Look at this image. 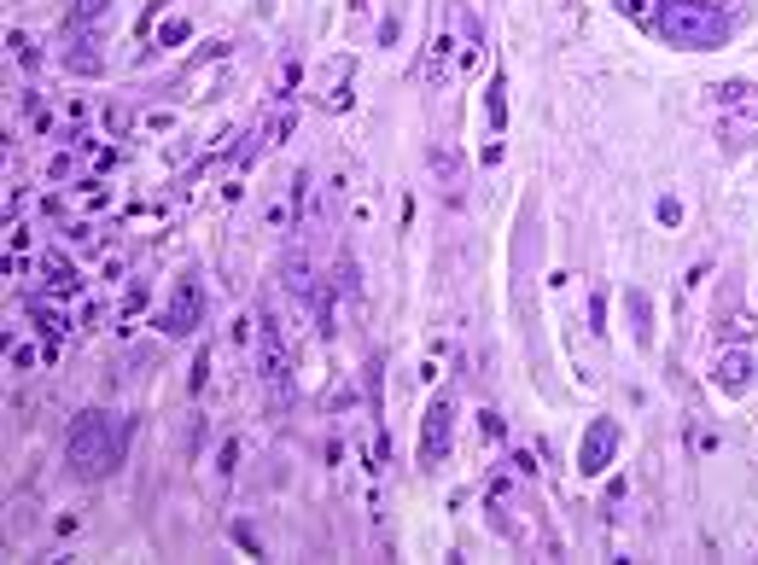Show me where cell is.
Returning a JSON list of instances; mask_svg holds the SVG:
<instances>
[{"label": "cell", "instance_id": "obj_1", "mask_svg": "<svg viewBox=\"0 0 758 565\" xmlns=\"http://www.w3.org/2000/svg\"><path fill=\"white\" fill-rule=\"evenodd\" d=\"M123 449H129V426H123L117 414H105V408L76 414L70 432H65V466L76 478H105V472H117V466H123Z\"/></svg>", "mask_w": 758, "mask_h": 565}, {"label": "cell", "instance_id": "obj_2", "mask_svg": "<svg viewBox=\"0 0 758 565\" xmlns=\"http://www.w3.org/2000/svg\"><path fill=\"white\" fill-rule=\"evenodd\" d=\"M654 30L683 47V53H706V47H724L729 41V18L712 6V0H671L665 12L654 18Z\"/></svg>", "mask_w": 758, "mask_h": 565}, {"label": "cell", "instance_id": "obj_3", "mask_svg": "<svg viewBox=\"0 0 758 565\" xmlns=\"http://www.w3.org/2000/svg\"><path fill=\"white\" fill-rule=\"evenodd\" d=\"M718 129L741 146V140H758V88L753 82H729L718 88Z\"/></svg>", "mask_w": 758, "mask_h": 565}, {"label": "cell", "instance_id": "obj_4", "mask_svg": "<svg viewBox=\"0 0 758 565\" xmlns=\"http://www.w3.org/2000/svg\"><path fill=\"white\" fill-rule=\"evenodd\" d=\"M205 321V286L187 274V280H175V292H170V303H164V315H158V327L170 338H181V333H193Z\"/></svg>", "mask_w": 758, "mask_h": 565}, {"label": "cell", "instance_id": "obj_5", "mask_svg": "<svg viewBox=\"0 0 758 565\" xmlns=\"http://www.w3.org/2000/svg\"><path fill=\"white\" fill-rule=\"evenodd\" d=\"M613 455H619V420H589L584 449H578V472L584 478H601Z\"/></svg>", "mask_w": 758, "mask_h": 565}, {"label": "cell", "instance_id": "obj_6", "mask_svg": "<svg viewBox=\"0 0 758 565\" xmlns=\"http://www.w3.org/2000/svg\"><path fill=\"white\" fill-rule=\"evenodd\" d=\"M449 455V397H438L420 420V466H438Z\"/></svg>", "mask_w": 758, "mask_h": 565}, {"label": "cell", "instance_id": "obj_7", "mask_svg": "<svg viewBox=\"0 0 758 565\" xmlns=\"http://www.w3.org/2000/svg\"><path fill=\"white\" fill-rule=\"evenodd\" d=\"M747 373H753V356L747 350H729L724 362H718V385L724 391H747Z\"/></svg>", "mask_w": 758, "mask_h": 565}, {"label": "cell", "instance_id": "obj_8", "mask_svg": "<svg viewBox=\"0 0 758 565\" xmlns=\"http://www.w3.org/2000/svg\"><path fill=\"white\" fill-rule=\"evenodd\" d=\"M624 309H630V321H636V344H654V309L642 292H624Z\"/></svg>", "mask_w": 758, "mask_h": 565}, {"label": "cell", "instance_id": "obj_9", "mask_svg": "<svg viewBox=\"0 0 758 565\" xmlns=\"http://www.w3.org/2000/svg\"><path fill=\"white\" fill-rule=\"evenodd\" d=\"M432 169H438L444 187H461V158H455V146H432Z\"/></svg>", "mask_w": 758, "mask_h": 565}, {"label": "cell", "instance_id": "obj_10", "mask_svg": "<svg viewBox=\"0 0 758 565\" xmlns=\"http://www.w3.org/2000/svg\"><path fill=\"white\" fill-rule=\"evenodd\" d=\"M105 12H111V0H76V6L65 12V24L76 30V24H94V18H105Z\"/></svg>", "mask_w": 758, "mask_h": 565}, {"label": "cell", "instance_id": "obj_11", "mask_svg": "<svg viewBox=\"0 0 758 565\" xmlns=\"http://www.w3.org/2000/svg\"><path fill=\"white\" fill-rule=\"evenodd\" d=\"M502 94H508V82L496 76V82H490V94H484V111H490V129H502V117H508V100H502Z\"/></svg>", "mask_w": 758, "mask_h": 565}, {"label": "cell", "instance_id": "obj_12", "mask_svg": "<svg viewBox=\"0 0 758 565\" xmlns=\"http://www.w3.org/2000/svg\"><path fill=\"white\" fill-rule=\"evenodd\" d=\"M449 47H455V41H432V53H426V82H444V70H449Z\"/></svg>", "mask_w": 758, "mask_h": 565}, {"label": "cell", "instance_id": "obj_13", "mask_svg": "<svg viewBox=\"0 0 758 565\" xmlns=\"http://www.w3.org/2000/svg\"><path fill=\"white\" fill-rule=\"evenodd\" d=\"M47 280H53V292H70V286H76V268H70V257H47Z\"/></svg>", "mask_w": 758, "mask_h": 565}, {"label": "cell", "instance_id": "obj_14", "mask_svg": "<svg viewBox=\"0 0 758 565\" xmlns=\"http://www.w3.org/2000/svg\"><path fill=\"white\" fill-rule=\"evenodd\" d=\"M624 18H636V24H654L659 18V0H613Z\"/></svg>", "mask_w": 758, "mask_h": 565}, {"label": "cell", "instance_id": "obj_15", "mask_svg": "<svg viewBox=\"0 0 758 565\" xmlns=\"http://www.w3.org/2000/svg\"><path fill=\"white\" fill-rule=\"evenodd\" d=\"M35 333H47V338H65V315H53V309H35Z\"/></svg>", "mask_w": 758, "mask_h": 565}, {"label": "cell", "instance_id": "obj_16", "mask_svg": "<svg viewBox=\"0 0 758 565\" xmlns=\"http://www.w3.org/2000/svg\"><path fill=\"white\" fill-rule=\"evenodd\" d=\"M292 123H298V111H275V123H269V140H286V134H292Z\"/></svg>", "mask_w": 758, "mask_h": 565}, {"label": "cell", "instance_id": "obj_17", "mask_svg": "<svg viewBox=\"0 0 758 565\" xmlns=\"http://www.w3.org/2000/svg\"><path fill=\"white\" fill-rule=\"evenodd\" d=\"M175 41H187V24H164V35H158V47H175Z\"/></svg>", "mask_w": 758, "mask_h": 565}]
</instances>
